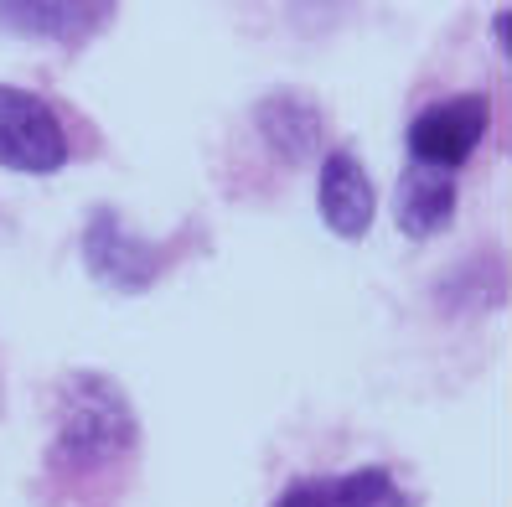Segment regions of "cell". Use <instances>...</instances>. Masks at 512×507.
<instances>
[{"mask_svg": "<svg viewBox=\"0 0 512 507\" xmlns=\"http://www.w3.org/2000/svg\"><path fill=\"white\" fill-rule=\"evenodd\" d=\"M0 166L26 176H52L68 166V130L57 109L11 83H0Z\"/></svg>", "mask_w": 512, "mask_h": 507, "instance_id": "277c9868", "label": "cell"}, {"mask_svg": "<svg viewBox=\"0 0 512 507\" xmlns=\"http://www.w3.org/2000/svg\"><path fill=\"white\" fill-rule=\"evenodd\" d=\"M114 21V6L99 0H42V6H0V26H11L16 37H47L63 47H83L99 26Z\"/></svg>", "mask_w": 512, "mask_h": 507, "instance_id": "52a82bcc", "label": "cell"}, {"mask_svg": "<svg viewBox=\"0 0 512 507\" xmlns=\"http://www.w3.org/2000/svg\"><path fill=\"white\" fill-rule=\"evenodd\" d=\"M254 130L285 166H306V161L321 156V145H326V114H321V104L311 94L280 88V94H264L254 104Z\"/></svg>", "mask_w": 512, "mask_h": 507, "instance_id": "5b68a950", "label": "cell"}, {"mask_svg": "<svg viewBox=\"0 0 512 507\" xmlns=\"http://www.w3.org/2000/svg\"><path fill=\"white\" fill-rule=\"evenodd\" d=\"M171 259H176V249L150 244V238L130 233L125 223H119L114 207H99V213L88 218V228H83V264H88V275H94L99 285H109V290H119V295L150 290Z\"/></svg>", "mask_w": 512, "mask_h": 507, "instance_id": "7a4b0ae2", "label": "cell"}, {"mask_svg": "<svg viewBox=\"0 0 512 507\" xmlns=\"http://www.w3.org/2000/svg\"><path fill=\"white\" fill-rule=\"evenodd\" d=\"M275 507H331V476H300L280 492Z\"/></svg>", "mask_w": 512, "mask_h": 507, "instance_id": "30bf717a", "label": "cell"}, {"mask_svg": "<svg viewBox=\"0 0 512 507\" xmlns=\"http://www.w3.org/2000/svg\"><path fill=\"white\" fill-rule=\"evenodd\" d=\"M461 207V187L450 171H430V166H414L399 176V197H394V218L409 238H435L440 228H450Z\"/></svg>", "mask_w": 512, "mask_h": 507, "instance_id": "ba28073f", "label": "cell"}, {"mask_svg": "<svg viewBox=\"0 0 512 507\" xmlns=\"http://www.w3.org/2000/svg\"><path fill=\"white\" fill-rule=\"evenodd\" d=\"M487 125H492V104L481 94L435 99L409 119V161L456 176L476 156V145L487 140Z\"/></svg>", "mask_w": 512, "mask_h": 507, "instance_id": "3957f363", "label": "cell"}, {"mask_svg": "<svg viewBox=\"0 0 512 507\" xmlns=\"http://www.w3.org/2000/svg\"><path fill=\"white\" fill-rule=\"evenodd\" d=\"M130 394L109 373H68L57 389V435L47 445V471L63 482H94L135 451Z\"/></svg>", "mask_w": 512, "mask_h": 507, "instance_id": "6da1fadb", "label": "cell"}, {"mask_svg": "<svg viewBox=\"0 0 512 507\" xmlns=\"http://www.w3.org/2000/svg\"><path fill=\"white\" fill-rule=\"evenodd\" d=\"M316 202H321V223L357 244L368 228H373V213H378V192L368 182L363 161H357L347 145L337 151H321V187H316Z\"/></svg>", "mask_w": 512, "mask_h": 507, "instance_id": "8992f818", "label": "cell"}, {"mask_svg": "<svg viewBox=\"0 0 512 507\" xmlns=\"http://www.w3.org/2000/svg\"><path fill=\"white\" fill-rule=\"evenodd\" d=\"M331 507H409V497L383 466H357L347 476H331Z\"/></svg>", "mask_w": 512, "mask_h": 507, "instance_id": "9c48e42d", "label": "cell"}]
</instances>
